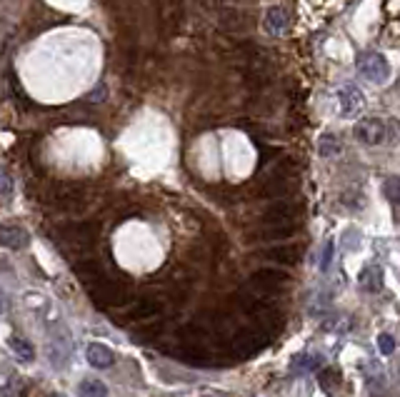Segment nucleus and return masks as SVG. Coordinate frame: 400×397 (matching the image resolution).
<instances>
[{"label": "nucleus", "mask_w": 400, "mask_h": 397, "mask_svg": "<svg viewBox=\"0 0 400 397\" xmlns=\"http://www.w3.org/2000/svg\"><path fill=\"white\" fill-rule=\"evenodd\" d=\"M358 73L375 85H386L390 80V63H388L386 55L368 50V53L358 55Z\"/></svg>", "instance_id": "nucleus-1"}, {"label": "nucleus", "mask_w": 400, "mask_h": 397, "mask_svg": "<svg viewBox=\"0 0 400 397\" xmlns=\"http://www.w3.org/2000/svg\"><path fill=\"white\" fill-rule=\"evenodd\" d=\"M386 131L388 125L386 120H380V117H363V120H358L355 123V128H353V135H355V140H358L360 145H368V148H375V145H380L383 140H386Z\"/></svg>", "instance_id": "nucleus-2"}, {"label": "nucleus", "mask_w": 400, "mask_h": 397, "mask_svg": "<svg viewBox=\"0 0 400 397\" xmlns=\"http://www.w3.org/2000/svg\"><path fill=\"white\" fill-rule=\"evenodd\" d=\"M338 100H340V115L343 117H353L363 105H366L363 93H360L355 85H351V82L338 90Z\"/></svg>", "instance_id": "nucleus-3"}, {"label": "nucleus", "mask_w": 400, "mask_h": 397, "mask_svg": "<svg viewBox=\"0 0 400 397\" xmlns=\"http://www.w3.org/2000/svg\"><path fill=\"white\" fill-rule=\"evenodd\" d=\"M263 25H265V33L273 35V38H278V35H283L285 30H288L290 13L285 10L283 5L268 8V13H265V21H263Z\"/></svg>", "instance_id": "nucleus-4"}, {"label": "nucleus", "mask_w": 400, "mask_h": 397, "mask_svg": "<svg viewBox=\"0 0 400 397\" xmlns=\"http://www.w3.org/2000/svg\"><path fill=\"white\" fill-rule=\"evenodd\" d=\"M85 357H88V363L93 365V367H98V370L111 367V365L115 363V352H113L108 345H100V343L88 345V352H85Z\"/></svg>", "instance_id": "nucleus-5"}, {"label": "nucleus", "mask_w": 400, "mask_h": 397, "mask_svg": "<svg viewBox=\"0 0 400 397\" xmlns=\"http://www.w3.org/2000/svg\"><path fill=\"white\" fill-rule=\"evenodd\" d=\"M0 240L5 247H13V250H21V247L30 245V235L23 230L21 225H3L0 230Z\"/></svg>", "instance_id": "nucleus-6"}, {"label": "nucleus", "mask_w": 400, "mask_h": 397, "mask_svg": "<svg viewBox=\"0 0 400 397\" xmlns=\"http://www.w3.org/2000/svg\"><path fill=\"white\" fill-rule=\"evenodd\" d=\"M340 148H343V145H340V140L333 135V133H323L320 140H318V152H320L323 158H333V155H338Z\"/></svg>", "instance_id": "nucleus-7"}, {"label": "nucleus", "mask_w": 400, "mask_h": 397, "mask_svg": "<svg viewBox=\"0 0 400 397\" xmlns=\"http://www.w3.org/2000/svg\"><path fill=\"white\" fill-rule=\"evenodd\" d=\"M358 282L366 290H373V293H375V290L383 288V270H378V267H368V270H363Z\"/></svg>", "instance_id": "nucleus-8"}, {"label": "nucleus", "mask_w": 400, "mask_h": 397, "mask_svg": "<svg viewBox=\"0 0 400 397\" xmlns=\"http://www.w3.org/2000/svg\"><path fill=\"white\" fill-rule=\"evenodd\" d=\"M78 397H108V387L100 380H83L78 387Z\"/></svg>", "instance_id": "nucleus-9"}, {"label": "nucleus", "mask_w": 400, "mask_h": 397, "mask_svg": "<svg viewBox=\"0 0 400 397\" xmlns=\"http://www.w3.org/2000/svg\"><path fill=\"white\" fill-rule=\"evenodd\" d=\"M10 348H13L15 357L23 360V363H30V360L35 357L33 345H30L28 340H23V337H13V340H10Z\"/></svg>", "instance_id": "nucleus-10"}, {"label": "nucleus", "mask_w": 400, "mask_h": 397, "mask_svg": "<svg viewBox=\"0 0 400 397\" xmlns=\"http://www.w3.org/2000/svg\"><path fill=\"white\" fill-rule=\"evenodd\" d=\"M383 195L388 198V203L393 207H400V178L393 175V178H388L383 183Z\"/></svg>", "instance_id": "nucleus-11"}, {"label": "nucleus", "mask_w": 400, "mask_h": 397, "mask_svg": "<svg viewBox=\"0 0 400 397\" xmlns=\"http://www.w3.org/2000/svg\"><path fill=\"white\" fill-rule=\"evenodd\" d=\"M378 348L383 355H390V352H395V340L388 332H383V335L378 337Z\"/></svg>", "instance_id": "nucleus-12"}, {"label": "nucleus", "mask_w": 400, "mask_h": 397, "mask_svg": "<svg viewBox=\"0 0 400 397\" xmlns=\"http://www.w3.org/2000/svg\"><path fill=\"white\" fill-rule=\"evenodd\" d=\"M331 260H333V240H328L323 247V258H320V270H323V273L331 267Z\"/></svg>", "instance_id": "nucleus-13"}, {"label": "nucleus", "mask_w": 400, "mask_h": 397, "mask_svg": "<svg viewBox=\"0 0 400 397\" xmlns=\"http://www.w3.org/2000/svg\"><path fill=\"white\" fill-rule=\"evenodd\" d=\"M10 190H13V183H10V172L3 170V200H10Z\"/></svg>", "instance_id": "nucleus-14"}]
</instances>
